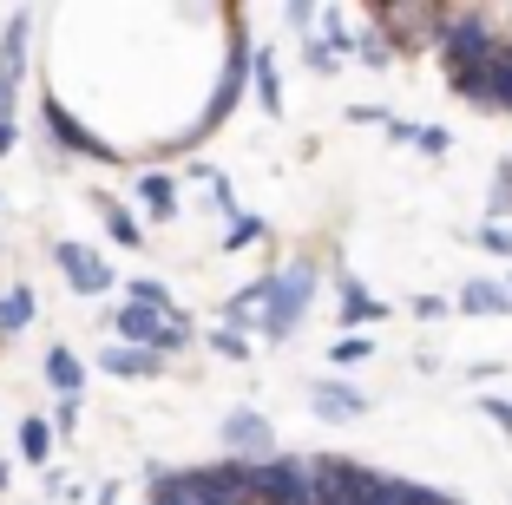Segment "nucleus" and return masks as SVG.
<instances>
[{"mask_svg":"<svg viewBox=\"0 0 512 505\" xmlns=\"http://www.w3.org/2000/svg\"><path fill=\"white\" fill-rule=\"evenodd\" d=\"M92 210H99V217H106L112 243H125V250H138V243H145V230H138V223H132V210H125L119 197H99V204H92Z\"/></svg>","mask_w":512,"mask_h":505,"instance_id":"a211bd4d","label":"nucleus"},{"mask_svg":"<svg viewBox=\"0 0 512 505\" xmlns=\"http://www.w3.org/2000/svg\"><path fill=\"white\" fill-rule=\"evenodd\" d=\"M145 505H217L211 486H204V473H158L145 492Z\"/></svg>","mask_w":512,"mask_h":505,"instance_id":"9d476101","label":"nucleus"},{"mask_svg":"<svg viewBox=\"0 0 512 505\" xmlns=\"http://www.w3.org/2000/svg\"><path fill=\"white\" fill-rule=\"evenodd\" d=\"M27 33H33V14L20 7V14L7 20V40H0V79H20V66H27Z\"/></svg>","mask_w":512,"mask_h":505,"instance_id":"2eb2a0df","label":"nucleus"},{"mask_svg":"<svg viewBox=\"0 0 512 505\" xmlns=\"http://www.w3.org/2000/svg\"><path fill=\"white\" fill-rule=\"evenodd\" d=\"M53 263H60V276L73 283V296H106L112 289V269L99 263V250H86V243H53Z\"/></svg>","mask_w":512,"mask_h":505,"instance_id":"6e6552de","label":"nucleus"},{"mask_svg":"<svg viewBox=\"0 0 512 505\" xmlns=\"http://www.w3.org/2000/svg\"><path fill=\"white\" fill-rule=\"evenodd\" d=\"M0 119H14V79H0Z\"/></svg>","mask_w":512,"mask_h":505,"instance_id":"c9c22d12","label":"nucleus"},{"mask_svg":"<svg viewBox=\"0 0 512 505\" xmlns=\"http://www.w3.org/2000/svg\"><path fill=\"white\" fill-rule=\"evenodd\" d=\"M224 446H230V460L263 466V460H276V427L263 414H250V407H237V414L224 420Z\"/></svg>","mask_w":512,"mask_h":505,"instance_id":"0eeeda50","label":"nucleus"},{"mask_svg":"<svg viewBox=\"0 0 512 505\" xmlns=\"http://www.w3.org/2000/svg\"><path fill=\"white\" fill-rule=\"evenodd\" d=\"M256 105H263V112H283V79H276V60L270 53H256Z\"/></svg>","mask_w":512,"mask_h":505,"instance_id":"4be33fe9","label":"nucleus"},{"mask_svg":"<svg viewBox=\"0 0 512 505\" xmlns=\"http://www.w3.org/2000/svg\"><path fill=\"white\" fill-rule=\"evenodd\" d=\"M486 217H512V158L499 164V178H493V197H486Z\"/></svg>","mask_w":512,"mask_h":505,"instance_id":"b1692460","label":"nucleus"},{"mask_svg":"<svg viewBox=\"0 0 512 505\" xmlns=\"http://www.w3.org/2000/svg\"><path fill=\"white\" fill-rule=\"evenodd\" d=\"M493 112H512V40H499L493 53Z\"/></svg>","mask_w":512,"mask_h":505,"instance_id":"5701e85b","label":"nucleus"},{"mask_svg":"<svg viewBox=\"0 0 512 505\" xmlns=\"http://www.w3.org/2000/svg\"><path fill=\"white\" fill-rule=\"evenodd\" d=\"M309 407H316L322 420H362L368 414V394L348 381H309Z\"/></svg>","mask_w":512,"mask_h":505,"instance_id":"1a4fd4ad","label":"nucleus"},{"mask_svg":"<svg viewBox=\"0 0 512 505\" xmlns=\"http://www.w3.org/2000/svg\"><path fill=\"white\" fill-rule=\"evenodd\" d=\"M355 60H362V66H388L394 53H388V46L375 40V33H368V40H355Z\"/></svg>","mask_w":512,"mask_h":505,"instance_id":"2f4dec72","label":"nucleus"},{"mask_svg":"<svg viewBox=\"0 0 512 505\" xmlns=\"http://www.w3.org/2000/svg\"><path fill=\"white\" fill-rule=\"evenodd\" d=\"M453 302H440V296H414V322H440Z\"/></svg>","mask_w":512,"mask_h":505,"instance_id":"f704fd0d","label":"nucleus"},{"mask_svg":"<svg viewBox=\"0 0 512 505\" xmlns=\"http://www.w3.org/2000/svg\"><path fill=\"white\" fill-rule=\"evenodd\" d=\"M473 237H480V243H486L493 256H512V230H506V223H480Z\"/></svg>","mask_w":512,"mask_h":505,"instance_id":"cd10ccee","label":"nucleus"},{"mask_svg":"<svg viewBox=\"0 0 512 505\" xmlns=\"http://www.w3.org/2000/svg\"><path fill=\"white\" fill-rule=\"evenodd\" d=\"M60 433H79V401H60V407H53V440H60Z\"/></svg>","mask_w":512,"mask_h":505,"instance_id":"473e14b6","label":"nucleus"},{"mask_svg":"<svg viewBox=\"0 0 512 505\" xmlns=\"http://www.w3.org/2000/svg\"><path fill=\"white\" fill-rule=\"evenodd\" d=\"M460 309H467V315H506L512 296H506V283H486V276H473V283L460 289Z\"/></svg>","mask_w":512,"mask_h":505,"instance_id":"dca6fc26","label":"nucleus"},{"mask_svg":"<svg viewBox=\"0 0 512 505\" xmlns=\"http://www.w3.org/2000/svg\"><path fill=\"white\" fill-rule=\"evenodd\" d=\"M138 204L151 210V223H171L178 217V184H171L165 171H145V178H138Z\"/></svg>","mask_w":512,"mask_h":505,"instance_id":"4468645a","label":"nucleus"},{"mask_svg":"<svg viewBox=\"0 0 512 505\" xmlns=\"http://www.w3.org/2000/svg\"><path fill=\"white\" fill-rule=\"evenodd\" d=\"M14 151V119H0V158Z\"/></svg>","mask_w":512,"mask_h":505,"instance_id":"e433bc0d","label":"nucleus"},{"mask_svg":"<svg viewBox=\"0 0 512 505\" xmlns=\"http://www.w3.org/2000/svg\"><path fill=\"white\" fill-rule=\"evenodd\" d=\"M33 322V289H7V296H0V342H7V335H20V328Z\"/></svg>","mask_w":512,"mask_h":505,"instance_id":"412c9836","label":"nucleus"},{"mask_svg":"<svg viewBox=\"0 0 512 505\" xmlns=\"http://www.w3.org/2000/svg\"><path fill=\"white\" fill-rule=\"evenodd\" d=\"M368 27H375V40L388 46V53H427V46H440V27H447V7H414V0H381V7H368Z\"/></svg>","mask_w":512,"mask_h":505,"instance_id":"f257e3e1","label":"nucleus"},{"mask_svg":"<svg viewBox=\"0 0 512 505\" xmlns=\"http://www.w3.org/2000/svg\"><path fill=\"white\" fill-rule=\"evenodd\" d=\"M125 302H138V309H151V315H184L178 302H171V289L151 283V276H132V283H125Z\"/></svg>","mask_w":512,"mask_h":505,"instance_id":"aec40b11","label":"nucleus"},{"mask_svg":"<svg viewBox=\"0 0 512 505\" xmlns=\"http://www.w3.org/2000/svg\"><path fill=\"white\" fill-rule=\"evenodd\" d=\"M302 60H309V73H335V46L329 40H309V46H302Z\"/></svg>","mask_w":512,"mask_h":505,"instance_id":"c85d7f7f","label":"nucleus"},{"mask_svg":"<svg viewBox=\"0 0 512 505\" xmlns=\"http://www.w3.org/2000/svg\"><path fill=\"white\" fill-rule=\"evenodd\" d=\"M263 237V223L256 217H230V250H237V243H256Z\"/></svg>","mask_w":512,"mask_h":505,"instance_id":"72a5a7b5","label":"nucleus"},{"mask_svg":"<svg viewBox=\"0 0 512 505\" xmlns=\"http://www.w3.org/2000/svg\"><path fill=\"white\" fill-rule=\"evenodd\" d=\"M0 486H7V460H0Z\"/></svg>","mask_w":512,"mask_h":505,"instance_id":"4c0bfd02","label":"nucleus"},{"mask_svg":"<svg viewBox=\"0 0 512 505\" xmlns=\"http://www.w3.org/2000/svg\"><path fill=\"white\" fill-rule=\"evenodd\" d=\"M368 355H375V342H368V335H342V342H335V368H355V361H368Z\"/></svg>","mask_w":512,"mask_h":505,"instance_id":"a878e982","label":"nucleus"},{"mask_svg":"<svg viewBox=\"0 0 512 505\" xmlns=\"http://www.w3.org/2000/svg\"><path fill=\"white\" fill-rule=\"evenodd\" d=\"M316 283H322L316 256H296V263H283L270 276V309H263V335H270V342H289L302 328V315L316 302Z\"/></svg>","mask_w":512,"mask_h":505,"instance_id":"f03ea898","label":"nucleus"},{"mask_svg":"<svg viewBox=\"0 0 512 505\" xmlns=\"http://www.w3.org/2000/svg\"><path fill=\"white\" fill-rule=\"evenodd\" d=\"M506 296H512V276H506Z\"/></svg>","mask_w":512,"mask_h":505,"instance_id":"58836bf2","label":"nucleus"},{"mask_svg":"<svg viewBox=\"0 0 512 505\" xmlns=\"http://www.w3.org/2000/svg\"><path fill=\"white\" fill-rule=\"evenodd\" d=\"M335 315H342L348 328H362V322H381L388 309H381V296H368V289L348 276V283H342V309H335Z\"/></svg>","mask_w":512,"mask_h":505,"instance_id":"f3484780","label":"nucleus"},{"mask_svg":"<svg viewBox=\"0 0 512 505\" xmlns=\"http://www.w3.org/2000/svg\"><path fill=\"white\" fill-rule=\"evenodd\" d=\"M40 125H46V138H53L66 158H99V164H119V158H125V151H112L99 132H86V125L66 112V99H53V92L40 99Z\"/></svg>","mask_w":512,"mask_h":505,"instance_id":"423d86ee","label":"nucleus"},{"mask_svg":"<svg viewBox=\"0 0 512 505\" xmlns=\"http://www.w3.org/2000/svg\"><path fill=\"white\" fill-rule=\"evenodd\" d=\"M99 374H119V381H151V374H165V361L151 355V348H99Z\"/></svg>","mask_w":512,"mask_h":505,"instance_id":"9b49d317","label":"nucleus"},{"mask_svg":"<svg viewBox=\"0 0 512 505\" xmlns=\"http://www.w3.org/2000/svg\"><path fill=\"white\" fill-rule=\"evenodd\" d=\"M414 145H421L427 158H440V151H447L453 138H447V125H414Z\"/></svg>","mask_w":512,"mask_h":505,"instance_id":"bb28decb","label":"nucleus"},{"mask_svg":"<svg viewBox=\"0 0 512 505\" xmlns=\"http://www.w3.org/2000/svg\"><path fill=\"white\" fill-rule=\"evenodd\" d=\"M381 473H368L362 460H348V453H309V499L316 505H355Z\"/></svg>","mask_w":512,"mask_h":505,"instance_id":"39448f33","label":"nucleus"},{"mask_svg":"<svg viewBox=\"0 0 512 505\" xmlns=\"http://www.w3.org/2000/svg\"><path fill=\"white\" fill-rule=\"evenodd\" d=\"M112 322H119L125 348H151V355H158V328H165V315H151V309H138V302H125ZM158 361H165V355H158Z\"/></svg>","mask_w":512,"mask_h":505,"instance_id":"ddd939ff","label":"nucleus"},{"mask_svg":"<svg viewBox=\"0 0 512 505\" xmlns=\"http://www.w3.org/2000/svg\"><path fill=\"white\" fill-rule=\"evenodd\" d=\"M20 460H27V466H46V460H53V427H46L40 414L20 420Z\"/></svg>","mask_w":512,"mask_h":505,"instance_id":"6ab92c4d","label":"nucleus"},{"mask_svg":"<svg viewBox=\"0 0 512 505\" xmlns=\"http://www.w3.org/2000/svg\"><path fill=\"white\" fill-rule=\"evenodd\" d=\"M46 387L60 394V401H79V387H86V368H79V355L73 348H46Z\"/></svg>","mask_w":512,"mask_h":505,"instance_id":"f8f14e48","label":"nucleus"},{"mask_svg":"<svg viewBox=\"0 0 512 505\" xmlns=\"http://www.w3.org/2000/svg\"><path fill=\"white\" fill-rule=\"evenodd\" d=\"M434 53L447 60V79L453 73H473V66H493V53H499L493 14H486V7H447V27H440Z\"/></svg>","mask_w":512,"mask_h":505,"instance_id":"7ed1b4c3","label":"nucleus"},{"mask_svg":"<svg viewBox=\"0 0 512 505\" xmlns=\"http://www.w3.org/2000/svg\"><path fill=\"white\" fill-rule=\"evenodd\" d=\"M224 27H230V46H224V73H217V92H211V105H204V119L191 125V138H204V132H217V125L237 112V99H243V79H250V40H243V7H224ZM184 138V145H191Z\"/></svg>","mask_w":512,"mask_h":505,"instance_id":"20e7f679","label":"nucleus"},{"mask_svg":"<svg viewBox=\"0 0 512 505\" xmlns=\"http://www.w3.org/2000/svg\"><path fill=\"white\" fill-rule=\"evenodd\" d=\"M480 414H486V420H493V427L512 440V401H493V394H486V401H480Z\"/></svg>","mask_w":512,"mask_h":505,"instance_id":"7c9ffc66","label":"nucleus"},{"mask_svg":"<svg viewBox=\"0 0 512 505\" xmlns=\"http://www.w3.org/2000/svg\"><path fill=\"white\" fill-rule=\"evenodd\" d=\"M211 348H217V355H230V361L250 355V342H243V335H230V328H211Z\"/></svg>","mask_w":512,"mask_h":505,"instance_id":"c756f323","label":"nucleus"},{"mask_svg":"<svg viewBox=\"0 0 512 505\" xmlns=\"http://www.w3.org/2000/svg\"><path fill=\"white\" fill-rule=\"evenodd\" d=\"M178 348H191V322H184V315H165V328H158V355H178Z\"/></svg>","mask_w":512,"mask_h":505,"instance_id":"393cba45","label":"nucleus"}]
</instances>
